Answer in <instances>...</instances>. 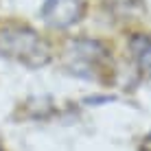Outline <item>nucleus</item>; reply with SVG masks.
Wrapping results in <instances>:
<instances>
[{"label":"nucleus","instance_id":"5","mask_svg":"<svg viewBox=\"0 0 151 151\" xmlns=\"http://www.w3.org/2000/svg\"><path fill=\"white\" fill-rule=\"evenodd\" d=\"M107 2H114V4H125V7H134V4H140V0H107Z\"/></svg>","mask_w":151,"mask_h":151},{"label":"nucleus","instance_id":"7","mask_svg":"<svg viewBox=\"0 0 151 151\" xmlns=\"http://www.w3.org/2000/svg\"><path fill=\"white\" fill-rule=\"evenodd\" d=\"M0 151H2V149H0Z\"/></svg>","mask_w":151,"mask_h":151},{"label":"nucleus","instance_id":"4","mask_svg":"<svg viewBox=\"0 0 151 151\" xmlns=\"http://www.w3.org/2000/svg\"><path fill=\"white\" fill-rule=\"evenodd\" d=\"M134 50H136V59H138L140 72L147 75V77H151V35H142V37H138Z\"/></svg>","mask_w":151,"mask_h":151},{"label":"nucleus","instance_id":"1","mask_svg":"<svg viewBox=\"0 0 151 151\" xmlns=\"http://www.w3.org/2000/svg\"><path fill=\"white\" fill-rule=\"evenodd\" d=\"M0 57L15 59L29 68H42L50 61V46L31 27L7 24L0 27Z\"/></svg>","mask_w":151,"mask_h":151},{"label":"nucleus","instance_id":"2","mask_svg":"<svg viewBox=\"0 0 151 151\" xmlns=\"http://www.w3.org/2000/svg\"><path fill=\"white\" fill-rule=\"evenodd\" d=\"M86 15V0H46L42 18L50 29H68Z\"/></svg>","mask_w":151,"mask_h":151},{"label":"nucleus","instance_id":"3","mask_svg":"<svg viewBox=\"0 0 151 151\" xmlns=\"http://www.w3.org/2000/svg\"><path fill=\"white\" fill-rule=\"evenodd\" d=\"M72 64L70 68H75L72 72H81V68H96L107 59V48L96 40H72L70 42V50H68Z\"/></svg>","mask_w":151,"mask_h":151},{"label":"nucleus","instance_id":"6","mask_svg":"<svg viewBox=\"0 0 151 151\" xmlns=\"http://www.w3.org/2000/svg\"><path fill=\"white\" fill-rule=\"evenodd\" d=\"M140 151H151V134L145 138V142L140 145Z\"/></svg>","mask_w":151,"mask_h":151}]
</instances>
